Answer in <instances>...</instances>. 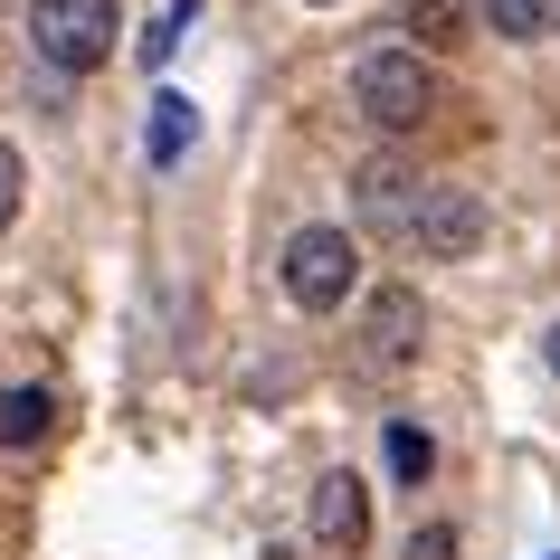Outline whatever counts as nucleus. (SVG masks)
<instances>
[{
  "label": "nucleus",
  "mask_w": 560,
  "mask_h": 560,
  "mask_svg": "<svg viewBox=\"0 0 560 560\" xmlns=\"http://www.w3.org/2000/svg\"><path fill=\"white\" fill-rule=\"evenodd\" d=\"M361 115L381 124V133H409V124H428V105H438V77H428V58L418 48H371L352 77Z\"/></svg>",
  "instance_id": "obj_1"
},
{
  "label": "nucleus",
  "mask_w": 560,
  "mask_h": 560,
  "mask_svg": "<svg viewBox=\"0 0 560 560\" xmlns=\"http://www.w3.org/2000/svg\"><path fill=\"white\" fill-rule=\"evenodd\" d=\"M30 38H38L48 67L86 77V67H105V48H115V0H30Z\"/></svg>",
  "instance_id": "obj_2"
},
{
  "label": "nucleus",
  "mask_w": 560,
  "mask_h": 560,
  "mask_svg": "<svg viewBox=\"0 0 560 560\" xmlns=\"http://www.w3.org/2000/svg\"><path fill=\"white\" fill-rule=\"evenodd\" d=\"M352 276H361L352 229H295L285 237V295H295L304 314H332V304L352 295Z\"/></svg>",
  "instance_id": "obj_3"
},
{
  "label": "nucleus",
  "mask_w": 560,
  "mask_h": 560,
  "mask_svg": "<svg viewBox=\"0 0 560 560\" xmlns=\"http://www.w3.org/2000/svg\"><path fill=\"white\" fill-rule=\"evenodd\" d=\"M418 324H428V314H418L409 285H381L371 314H361V361H371V371H399V361L418 352Z\"/></svg>",
  "instance_id": "obj_4"
},
{
  "label": "nucleus",
  "mask_w": 560,
  "mask_h": 560,
  "mask_svg": "<svg viewBox=\"0 0 560 560\" xmlns=\"http://www.w3.org/2000/svg\"><path fill=\"white\" fill-rule=\"evenodd\" d=\"M314 541L324 551H361L371 541V485L361 475H324L314 485Z\"/></svg>",
  "instance_id": "obj_5"
},
{
  "label": "nucleus",
  "mask_w": 560,
  "mask_h": 560,
  "mask_svg": "<svg viewBox=\"0 0 560 560\" xmlns=\"http://www.w3.org/2000/svg\"><path fill=\"white\" fill-rule=\"evenodd\" d=\"M352 200H361V219L371 229H418V172L409 162H361V180H352Z\"/></svg>",
  "instance_id": "obj_6"
},
{
  "label": "nucleus",
  "mask_w": 560,
  "mask_h": 560,
  "mask_svg": "<svg viewBox=\"0 0 560 560\" xmlns=\"http://www.w3.org/2000/svg\"><path fill=\"white\" fill-rule=\"evenodd\" d=\"M190 143H200V105L172 86H152V115H143V162L152 172H172V162H190Z\"/></svg>",
  "instance_id": "obj_7"
},
{
  "label": "nucleus",
  "mask_w": 560,
  "mask_h": 560,
  "mask_svg": "<svg viewBox=\"0 0 560 560\" xmlns=\"http://www.w3.org/2000/svg\"><path fill=\"white\" fill-rule=\"evenodd\" d=\"M418 237H428V257H475L485 209H475L466 190H428V200H418Z\"/></svg>",
  "instance_id": "obj_8"
},
{
  "label": "nucleus",
  "mask_w": 560,
  "mask_h": 560,
  "mask_svg": "<svg viewBox=\"0 0 560 560\" xmlns=\"http://www.w3.org/2000/svg\"><path fill=\"white\" fill-rule=\"evenodd\" d=\"M48 428H58V399H48V389H0V446H10V456L38 446Z\"/></svg>",
  "instance_id": "obj_9"
},
{
  "label": "nucleus",
  "mask_w": 560,
  "mask_h": 560,
  "mask_svg": "<svg viewBox=\"0 0 560 560\" xmlns=\"http://www.w3.org/2000/svg\"><path fill=\"white\" fill-rule=\"evenodd\" d=\"M190 20H200V0H172V10H162V20H152V30L133 38V58H143V77H152V67H172V48H180V30H190Z\"/></svg>",
  "instance_id": "obj_10"
},
{
  "label": "nucleus",
  "mask_w": 560,
  "mask_h": 560,
  "mask_svg": "<svg viewBox=\"0 0 560 560\" xmlns=\"http://www.w3.org/2000/svg\"><path fill=\"white\" fill-rule=\"evenodd\" d=\"M409 30H418V48H456L466 38V0H409Z\"/></svg>",
  "instance_id": "obj_11"
},
{
  "label": "nucleus",
  "mask_w": 560,
  "mask_h": 560,
  "mask_svg": "<svg viewBox=\"0 0 560 560\" xmlns=\"http://www.w3.org/2000/svg\"><path fill=\"white\" fill-rule=\"evenodd\" d=\"M428 466H438L428 428H409V418H399V428H389V475H399V485H428Z\"/></svg>",
  "instance_id": "obj_12"
},
{
  "label": "nucleus",
  "mask_w": 560,
  "mask_h": 560,
  "mask_svg": "<svg viewBox=\"0 0 560 560\" xmlns=\"http://www.w3.org/2000/svg\"><path fill=\"white\" fill-rule=\"evenodd\" d=\"M494 10V30L503 38H532V30H551V0H485Z\"/></svg>",
  "instance_id": "obj_13"
},
{
  "label": "nucleus",
  "mask_w": 560,
  "mask_h": 560,
  "mask_svg": "<svg viewBox=\"0 0 560 560\" xmlns=\"http://www.w3.org/2000/svg\"><path fill=\"white\" fill-rule=\"evenodd\" d=\"M409 560H456V532H446V523H428V532H409Z\"/></svg>",
  "instance_id": "obj_14"
},
{
  "label": "nucleus",
  "mask_w": 560,
  "mask_h": 560,
  "mask_svg": "<svg viewBox=\"0 0 560 560\" xmlns=\"http://www.w3.org/2000/svg\"><path fill=\"white\" fill-rule=\"evenodd\" d=\"M10 219H20V152L0 143V229H10Z\"/></svg>",
  "instance_id": "obj_15"
},
{
  "label": "nucleus",
  "mask_w": 560,
  "mask_h": 560,
  "mask_svg": "<svg viewBox=\"0 0 560 560\" xmlns=\"http://www.w3.org/2000/svg\"><path fill=\"white\" fill-rule=\"evenodd\" d=\"M551 371H560V324H551Z\"/></svg>",
  "instance_id": "obj_16"
}]
</instances>
